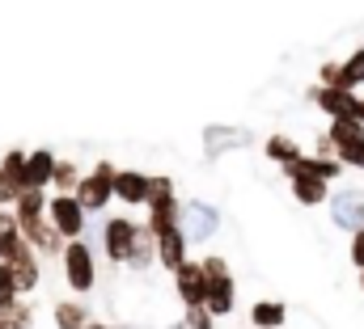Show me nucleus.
Listing matches in <instances>:
<instances>
[{"label": "nucleus", "instance_id": "nucleus-7", "mask_svg": "<svg viewBox=\"0 0 364 329\" xmlns=\"http://www.w3.org/2000/svg\"><path fill=\"white\" fill-rule=\"evenodd\" d=\"M114 199H123L127 207H140L149 203V177L136 173V169H114V186H110Z\"/></svg>", "mask_w": 364, "mask_h": 329}, {"label": "nucleus", "instance_id": "nucleus-32", "mask_svg": "<svg viewBox=\"0 0 364 329\" xmlns=\"http://www.w3.org/2000/svg\"><path fill=\"white\" fill-rule=\"evenodd\" d=\"M352 118L364 127V101H360V97H356V106H352Z\"/></svg>", "mask_w": 364, "mask_h": 329}, {"label": "nucleus", "instance_id": "nucleus-5", "mask_svg": "<svg viewBox=\"0 0 364 329\" xmlns=\"http://www.w3.org/2000/svg\"><path fill=\"white\" fill-rule=\"evenodd\" d=\"M64 279H68V287L73 291H90L93 287V253L85 241H68L64 245Z\"/></svg>", "mask_w": 364, "mask_h": 329}, {"label": "nucleus", "instance_id": "nucleus-21", "mask_svg": "<svg viewBox=\"0 0 364 329\" xmlns=\"http://www.w3.org/2000/svg\"><path fill=\"white\" fill-rule=\"evenodd\" d=\"M360 135H364V127L356 123V118H335L326 140H331V148H348V144H352V140H360Z\"/></svg>", "mask_w": 364, "mask_h": 329}, {"label": "nucleus", "instance_id": "nucleus-26", "mask_svg": "<svg viewBox=\"0 0 364 329\" xmlns=\"http://www.w3.org/2000/svg\"><path fill=\"white\" fill-rule=\"evenodd\" d=\"M0 329H30V308H21V304L4 308L0 313Z\"/></svg>", "mask_w": 364, "mask_h": 329}, {"label": "nucleus", "instance_id": "nucleus-17", "mask_svg": "<svg viewBox=\"0 0 364 329\" xmlns=\"http://www.w3.org/2000/svg\"><path fill=\"white\" fill-rule=\"evenodd\" d=\"M364 84V51H356L348 64H339V72H335V89H343V93H356Z\"/></svg>", "mask_w": 364, "mask_h": 329}, {"label": "nucleus", "instance_id": "nucleus-28", "mask_svg": "<svg viewBox=\"0 0 364 329\" xmlns=\"http://www.w3.org/2000/svg\"><path fill=\"white\" fill-rule=\"evenodd\" d=\"M13 304H17V287H13V279H9V266H0V313L13 308Z\"/></svg>", "mask_w": 364, "mask_h": 329}, {"label": "nucleus", "instance_id": "nucleus-12", "mask_svg": "<svg viewBox=\"0 0 364 329\" xmlns=\"http://www.w3.org/2000/svg\"><path fill=\"white\" fill-rule=\"evenodd\" d=\"M174 279H178V296L191 304V308H203V270H199V262H182L178 270H174Z\"/></svg>", "mask_w": 364, "mask_h": 329}, {"label": "nucleus", "instance_id": "nucleus-19", "mask_svg": "<svg viewBox=\"0 0 364 329\" xmlns=\"http://www.w3.org/2000/svg\"><path fill=\"white\" fill-rule=\"evenodd\" d=\"M284 317H288V313H284V304H275V300H259V304L250 308V321L259 329H279Z\"/></svg>", "mask_w": 364, "mask_h": 329}, {"label": "nucleus", "instance_id": "nucleus-24", "mask_svg": "<svg viewBox=\"0 0 364 329\" xmlns=\"http://www.w3.org/2000/svg\"><path fill=\"white\" fill-rule=\"evenodd\" d=\"M267 157H272V161L292 164L296 157H301V148H296V144H292L288 135H272V140H267Z\"/></svg>", "mask_w": 364, "mask_h": 329}, {"label": "nucleus", "instance_id": "nucleus-4", "mask_svg": "<svg viewBox=\"0 0 364 329\" xmlns=\"http://www.w3.org/2000/svg\"><path fill=\"white\" fill-rule=\"evenodd\" d=\"M47 216H51V228L60 233V241H81V233H85V211L77 207L73 194H55V199L47 203Z\"/></svg>", "mask_w": 364, "mask_h": 329}, {"label": "nucleus", "instance_id": "nucleus-1", "mask_svg": "<svg viewBox=\"0 0 364 329\" xmlns=\"http://www.w3.org/2000/svg\"><path fill=\"white\" fill-rule=\"evenodd\" d=\"M199 270H203V313L212 321L216 317H229L233 313V279H229L225 257H203Z\"/></svg>", "mask_w": 364, "mask_h": 329}, {"label": "nucleus", "instance_id": "nucleus-23", "mask_svg": "<svg viewBox=\"0 0 364 329\" xmlns=\"http://www.w3.org/2000/svg\"><path fill=\"white\" fill-rule=\"evenodd\" d=\"M85 321H90V317H85V304H73V300H68V304L55 308V325L60 329H85Z\"/></svg>", "mask_w": 364, "mask_h": 329}, {"label": "nucleus", "instance_id": "nucleus-16", "mask_svg": "<svg viewBox=\"0 0 364 329\" xmlns=\"http://www.w3.org/2000/svg\"><path fill=\"white\" fill-rule=\"evenodd\" d=\"M13 207H17L13 224H26V220H38V216L47 211V199H43V190H21V194L13 199Z\"/></svg>", "mask_w": 364, "mask_h": 329}, {"label": "nucleus", "instance_id": "nucleus-13", "mask_svg": "<svg viewBox=\"0 0 364 329\" xmlns=\"http://www.w3.org/2000/svg\"><path fill=\"white\" fill-rule=\"evenodd\" d=\"M21 257H34V249L26 245V237H21L17 224L9 220V224L0 228V266H13V262H21Z\"/></svg>", "mask_w": 364, "mask_h": 329}, {"label": "nucleus", "instance_id": "nucleus-11", "mask_svg": "<svg viewBox=\"0 0 364 329\" xmlns=\"http://www.w3.org/2000/svg\"><path fill=\"white\" fill-rule=\"evenodd\" d=\"M153 245H157V262L166 270H178L182 262H186V233L182 228H170V233L153 237Z\"/></svg>", "mask_w": 364, "mask_h": 329}, {"label": "nucleus", "instance_id": "nucleus-31", "mask_svg": "<svg viewBox=\"0 0 364 329\" xmlns=\"http://www.w3.org/2000/svg\"><path fill=\"white\" fill-rule=\"evenodd\" d=\"M17 194H21V190H17V186H13V182H9V177L0 173V207H4V203H13Z\"/></svg>", "mask_w": 364, "mask_h": 329}, {"label": "nucleus", "instance_id": "nucleus-3", "mask_svg": "<svg viewBox=\"0 0 364 329\" xmlns=\"http://www.w3.org/2000/svg\"><path fill=\"white\" fill-rule=\"evenodd\" d=\"M110 186H114V164L102 161L90 177H81V182H77L73 199H77V207H81V211H102V207L110 203Z\"/></svg>", "mask_w": 364, "mask_h": 329}, {"label": "nucleus", "instance_id": "nucleus-25", "mask_svg": "<svg viewBox=\"0 0 364 329\" xmlns=\"http://www.w3.org/2000/svg\"><path fill=\"white\" fill-rule=\"evenodd\" d=\"M21 169H26V152L21 148H13V152H4V161H0V173L21 190Z\"/></svg>", "mask_w": 364, "mask_h": 329}, {"label": "nucleus", "instance_id": "nucleus-10", "mask_svg": "<svg viewBox=\"0 0 364 329\" xmlns=\"http://www.w3.org/2000/svg\"><path fill=\"white\" fill-rule=\"evenodd\" d=\"M182 220H186V224H182L186 241H208V237L216 233V224H220V220H216V211H212V207H203V203H191V207L182 211Z\"/></svg>", "mask_w": 364, "mask_h": 329}, {"label": "nucleus", "instance_id": "nucleus-30", "mask_svg": "<svg viewBox=\"0 0 364 329\" xmlns=\"http://www.w3.org/2000/svg\"><path fill=\"white\" fill-rule=\"evenodd\" d=\"M352 262L364 270V228H356V233H352Z\"/></svg>", "mask_w": 364, "mask_h": 329}, {"label": "nucleus", "instance_id": "nucleus-18", "mask_svg": "<svg viewBox=\"0 0 364 329\" xmlns=\"http://www.w3.org/2000/svg\"><path fill=\"white\" fill-rule=\"evenodd\" d=\"M9 279H13L17 296L34 291V287H38V262H34V257H21V262H13V266H9Z\"/></svg>", "mask_w": 364, "mask_h": 329}, {"label": "nucleus", "instance_id": "nucleus-8", "mask_svg": "<svg viewBox=\"0 0 364 329\" xmlns=\"http://www.w3.org/2000/svg\"><path fill=\"white\" fill-rule=\"evenodd\" d=\"M51 173H55V157H51L47 148H38V152H26L21 190H47V186H51Z\"/></svg>", "mask_w": 364, "mask_h": 329}, {"label": "nucleus", "instance_id": "nucleus-20", "mask_svg": "<svg viewBox=\"0 0 364 329\" xmlns=\"http://www.w3.org/2000/svg\"><path fill=\"white\" fill-rule=\"evenodd\" d=\"M292 199L305 207H318L326 199V182H309V177H292Z\"/></svg>", "mask_w": 364, "mask_h": 329}, {"label": "nucleus", "instance_id": "nucleus-34", "mask_svg": "<svg viewBox=\"0 0 364 329\" xmlns=\"http://www.w3.org/2000/svg\"><path fill=\"white\" fill-rule=\"evenodd\" d=\"M360 287H364V270H360Z\"/></svg>", "mask_w": 364, "mask_h": 329}, {"label": "nucleus", "instance_id": "nucleus-22", "mask_svg": "<svg viewBox=\"0 0 364 329\" xmlns=\"http://www.w3.org/2000/svg\"><path fill=\"white\" fill-rule=\"evenodd\" d=\"M77 182H81L77 164H73V161H55V173H51V186H55L60 194H73V190H77Z\"/></svg>", "mask_w": 364, "mask_h": 329}, {"label": "nucleus", "instance_id": "nucleus-15", "mask_svg": "<svg viewBox=\"0 0 364 329\" xmlns=\"http://www.w3.org/2000/svg\"><path fill=\"white\" fill-rule=\"evenodd\" d=\"M335 224H343V228H364V203L356 194H335Z\"/></svg>", "mask_w": 364, "mask_h": 329}, {"label": "nucleus", "instance_id": "nucleus-29", "mask_svg": "<svg viewBox=\"0 0 364 329\" xmlns=\"http://www.w3.org/2000/svg\"><path fill=\"white\" fill-rule=\"evenodd\" d=\"M186 329H212V317H208L203 308H191V313H186Z\"/></svg>", "mask_w": 364, "mask_h": 329}, {"label": "nucleus", "instance_id": "nucleus-27", "mask_svg": "<svg viewBox=\"0 0 364 329\" xmlns=\"http://www.w3.org/2000/svg\"><path fill=\"white\" fill-rule=\"evenodd\" d=\"M339 152V164H352V169H364V135L360 140H352L348 148H335Z\"/></svg>", "mask_w": 364, "mask_h": 329}, {"label": "nucleus", "instance_id": "nucleus-2", "mask_svg": "<svg viewBox=\"0 0 364 329\" xmlns=\"http://www.w3.org/2000/svg\"><path fill=\"white\" fill-rule=\"evenodd\" d=\"M153 237L182 228V203L174 194V182L170 177H149V224H144Z\"/></svg>", "mask_w": 364, "mask_h": 329}, {"label": "nucleus", "instance_id": "nucleus-9", "mask_svg": "<svg viewBox=\"0 0 364 329\" xmlns=\"http://www.w3.org/2000/svg\"><path fill=\"white\" fill-rule=\"evenodd\" d=\"M17 233L26 237V245L34 249V253H60L64 241H60V233L38 216V220H26V224H17Z\"/></svg>", "mask_w": 364, "mask_h": 329}, {"label": "nucleus", "instance_id": "nucleus-33", "mask_svg": "<svg viewBox=\"0 0 364 329\" xmlns=\"http://www.w3.org/2000/svg\"><path fill=\"white\" fill-rule=\"evenodd\" d=\"M4 224H9V211H0V228H4Z\"/></svg>", "mask_w": 364, "mask_h": 329}, {"label": "nucleus", "instance_id": "nucleus-14", "mask_svg": "<svg viewBox=\"0 0 364 329\" xmlns=\"http://www.w3.org/2000/svg\"><path fill=\"white\" fill-rule=\"evenodd\" d=\"M314 101H318L331 118H352L356 93H343V89H314Z\"/></svg>", "mask_w": 364, "mask_h": 329}, {"label": "nucleus", "instance_id": "nucleus-6", "mask_svg": "<svg viewBox=\"0 0 364 329\" xmlns=\"http://www.w3.org/2000/svg\"><path fill=\"white\" fill-rule=\"evenodd\" d=\"M136 233H140V224H132L127 216L106 220V228H102V245H106V253H110V262H123V266H127L132 245H136Z\"/></svg>", "mask_w": 364, "mask_h": 329}]
</instances>
